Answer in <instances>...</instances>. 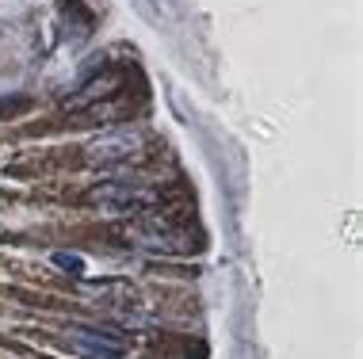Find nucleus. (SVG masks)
Returning a JSON list of instances; mask_svg holds the SVG:
<instances>
[{
  "label": "nucleus",
  "mask_w": 363,
  "mask_h": 359,
  "mask_svg": "<svg viewBox=\"0 0 363 359\" xmlns=\"http://www.w3.org/2000/svg\"><path fill=\"white\" fill-rule=\"evenodd\" d=\"M142 149V134L138 130H111L104 138H96L88 145V161L92 164H115V161H130Z\"/></svg>",
  "instance_id": "obj_1"
},
{
  "label": "nucleus",
  "mask_w": 363,
  "mask_h": 359,
  "mask_svg": "<svg viewBox=\"0 0 363 359\" xmlns=\"http://www.w3.org/2000/svg\"><path fill=\"white\" fill-rule=\"evenodd\" d=\"M65 348L84 359H123V344L107 341V336L92 333V329H69L65 333Z\"/></svg>",
  "instance_id": "obj_2"
},
{
  "label": "nucleus",
  "mask_w": 363,
  "mask_h": 359,
  "mask_svg": "<svg viewBox=\"0 0 363 359\" xmlns=\"http://www.w3.org/2000/svg\"><path fill=\"white\" fill-rule=\"evenodd\" d=\"M92 199L104 203V207H111V210H126V207L138 210V207H145V203H153V191L150 188H138V183L119 180V183H104V188H96Z\"/></svg>",
  "instance_id": "obj_3"
},
{
  "label": "nucleus",
  "mask_w": 363,
  "mask_h": 359,
  "mask_svg": "<svg viewBox=\"0 0 363 359\" xmlns=\"http://www.w3.org/2000/svg\"><path fill=\"white\" fill-rule=\"evenodd\" d=\"M119 81H123L119 73H104V76H92V81L84 84V92H77L73 100H65V108H84V103H92L96 96H107V92H115V89H119Z\"/></svg>",
  "instance_id": "obj_4"
},
{
  "label": "nucleus",
  "mask_w": 363,
  "mask_h": 359,
  "mask_svg": "<svg viewBox=\"0 0 363 359\" xmlns=\"http://www.w3.org/2000/svg\"><path fill=\"white\" fill-rule=\"evenodd\" d=\"M54 264L62 268V271H69V275H84V256L81 252H54Z\"/></svg>",
  "instance_id": "obj_5"
},
{
  "label": "nucleus",
  "mask_w": 363,
  "mask_h": 359,
  "mask_svg": "<svg viewBox=\"0 0 363 359\" xmlns=\"http://www.w3.org/2000/svg\"><path fill=\"white\" fill-rule=\"evenodd\" d=\"M23 108H27V100H0V115L4 111L12 115V111H23Z\"/></svg>",
  "instance_id": "obj_6"
}]
</instances>
